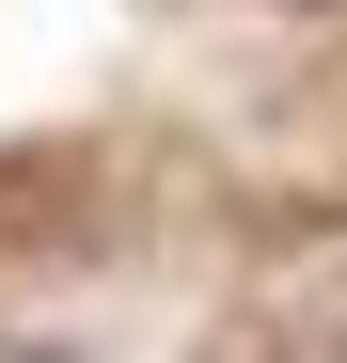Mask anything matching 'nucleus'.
I'll return each instance as SVG.
<instances>
[{
    "label": "nucleus",
    "mask_w": 347,
    "mask_h": 363,
    "mask_svg": "<svg viewBox=\"0 0 347 363\" xmlns=\"http://www.w3.org/2000/svg\"><path fill=\"white\" fill-rule=\"evenodd\" d=\"M16 363H64V347H16Z\"/></svg>",
    "instance_id": "f257e3e1"
}]
</instances>
